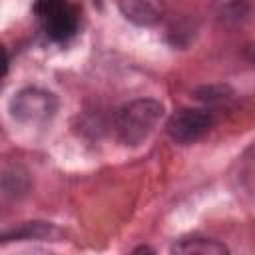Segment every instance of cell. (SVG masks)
I'll return each instance as SVG.
<instances>
[{
    "label": "cell",
    "instance_id": "cell-1",
    "mask_svg": "<svg viewBox=\"0 0 255 255\" xmlns=\"http://www.w3.org/2000/svg\"><path fill=\"white\" fill-rule=\"evenodd\" d=\"M163 118V106L157 100L141 98L122 106L114 118L116 135L126 145H139Z\"/></svg>",
    "mask_w": 255,
    "mask_h": 255
},
{
    "label": "cell",
    "instance_id": "cell-2",
    "mask_svg": "<svg viewBox=\"0 0 255 255\" xmlns=\"http://www.w3.org/2000/svg\"><path fill=\"white\" fill-rule=\"evenodd\" d=\"M34 16L42 34L54 44H66L78 34L80 8L70 0H36Z\"/></svg>",
    "mask_w": 255,
    "mask_h": 255
},
{
    "label": "cell",
    "instance_id": "cell-3",
    "mask_svg": "<svg viewBox=\"0 0 255 255\" xmlns=\"http://www.w3.org/2000/svg\"><path fill=\"white\" fill-rule=\"evenodd\" d=\"M12 118L20 124H46L58 112V100L52 92L42 88H24L14 94L10 102Z\"/></svg>",
    "mask_w": 255,
    "mask_h": 255
},
{
    "label": "cell",
    "instance_id": "cell-4",
    "mask_svg": "<svg viewBox=\"0 0 255 255\" xmlns=\"http://www.w3.org/2000/svg\"><path fill=\"white\" fill-rule=\"evenodd\" d=\"M213 126V118L205 110L197 108H181L167 120V133L171 139L179 143H193L203 137Z\"/></svg>",
    "mask_w": 255,
    "mask_h": 255
},
{
    "label": "cell",
    "instance_id": "cell-5",
    "mask_svg": "<svg viewBox=\"0 0 255 255\" xmlns=\"http://www.w3.org/2000/svg\"><path fill=\"white\" fill-rule=\"evenodd\" d=\"M120 12L135 26H153L163 16V0H118Z\"/></svg>",
    "mask_w": 255,
    "mask_h": 255
},
{
    "label": "cell",
    "instance_id": "cell-6",
    "mask_svg": "<svg viewBox=\"0 0 255 255\" xmlns=\"http://www.w3.org/2000/svg\"><path fill=\"white\" fill-rule=\"evenodd\" d=\"M171 251L181 253V255H221V253H227V247L223 243H219L217 239H211V237L185 235L173 243Z\"/></svg>",
    "mask_w": 255,
    "mask_h": 255
},
{
    "label": "cell",
    "instance_id": "cell-7",
    "mask_svg": "<svg viewBox=\"0 0 255 255\" xmlns=\"http://www.w3.org/2000/svg\"><path fill=\"white\" fill-rule=\"evenodd\" d=\"M60 231L52 225V223H44V221H30L24 223L12 231H8L4 235V241H22V239H52L58 237Z\"/></svg>",
    "mask_w": 255,
    "mask_h": 255
},
{
    "label": "cell",
    "instance_id": "cell-8",
    "mask_svg": "<svg viewBox=\"0 0 255 255\" xmlns=\"http://www.w3.org/2000/svg\"><path fill=\"white\" fill-rule=\"evenodd\" d=\"M227 94H231V90L227 86H203V88H199L195 92V98L201 100V102H205V104H213V102L227 100L229 98Z\"/></svg>",
    "mask_w": 255,
    "mask_h": 255
},
{
    "label": "cell",
    "instance_id": "cell-9",
    "mask_svg": "<svg viewBox=\"0 0 255 255\" xmlns=\"http://www.w3.org/2000/svg\"><path fill=\"white\" fill-rule=\"evenodd\" d=\"M245 56H247V60L255 62V44H251V46L245 48Z\"/></svg>",
    "mask_w": 255,
    "mask_h": 255
}]
</instances>
